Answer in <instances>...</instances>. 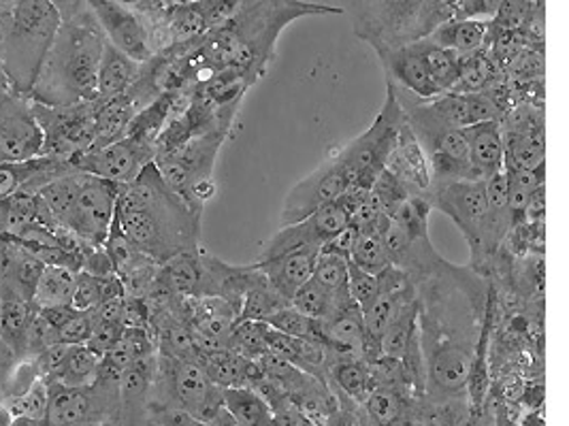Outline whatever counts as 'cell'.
Wrapping results in <instances>:
<instances>
[{"label":"cell","mask_w":569,"mask_h":426,"mask_svg":"<svg viewBox=\"0 0 569 426\" xmlns=\"http://www.w3.org/2000/svg\"><path fill=\"white\" fill-rule=\"evenodd\" d=\"M397 266L415 284L425 395L433 403L461 399L478 365L489 282L473 266L443 261L431 240L416 241Z\"/></svg>","instance_id":"6da1fadb"},{"label":"cell","mask_w":569,"mask_h":426,"mask_svg":"<svg viewBox=\"0 0 569 426\" xmlns=\"http://www.w3.org/2000/svg\"><path fill=\"white\" fill-rule=\"evenodd\" d=\"M201 217L164 184L154 162L120 186L113 224L158 265L201 247Z\"/></svg>","instance_id":"7a4b0ae2"},{"label":"cell","mask_w":569,"mask_h":426,"mask_svg":"<svg viewBox=\"0 0 569 426\" xmlns=\"http://www.w3.org/2000/svg\"><path fill=\"white\" fill-rule=\"evenodd\" d=\"M104 41L103 28L86 2L76 16L60 22L28 99L48 106L97 101Z\"/></svg>","instance_id":"3957f363"},{"label":"cell","mask_w":569,"mask_h":426,"mask_svg":"<svg viewBox=\"0 0 569 426\" xmlns=\"http://www.w3.org/2000/svg\"><path fill=\"white\" fill-rule=\"evenodd\" d=\"M60 22L50 0H0V67L16 94H30Z\"/></svg>","instance_id":"277c9868"},{"label":"cell","mask_w":569,"mask_h":426,"mask_svg":"<svg viewBox=\"0 0 569 426\" xmlns=\"http://www.w3.org/2000/svg\"><path fill=\"white\" fill-rule=\"evenodd\" d=\"M355 34L371 48H401L455 20L452 0H341Z\"/></svg>","instance_id":"5b68a950"},{"label":"cell","mask_w":569,"mask_h":426,"mask_svg":"<svg viewBox=\"0 0 569 426\" xmlns=\"http://www.w3.org/2000/svg\"><path fill=\"white\" fill-rule=\"evenodd\" d=\"M150 409H178L206 425H216L227 414L222 388L209 382L197 361H181L158 352Z\"/></svg>","instance_id":"8992f818"},{"label":"cell","mask_w":569,"mask_h":426,"mask_svg":"<svg viewBox=\"0 0 569 426\" xmlns=\"http://www.w3.org/2000/svg\"><path fill=\"white\" fill-rule=\"evenodd\" d=\"M229 131H208L194 134L180 148L158 154L154 159L156 169L162 175L164 184L171 187L186 205L203 215L206 203L216 194L213 184V164L222 143L227 141Z\"/></svg>","instance_id":"52a82bcc"},{"label":"cell","mask_w":569,"mask_h":426,"mask_svg":"<svg viewBox=\"0 0 569 426\" xmlns=\"http://www.w3.org/2000/svg\"><path fill=\"white\" fill-rule=\"evenodd\" d=\"M48 384V412L43 426H67L76 423H118L120 412V377L97 373L86 386Z\"/></svg>","instance_id":"ba28073f"},{"label":"cell","mask_w":569,"mask_h":426,"mask_svg":"<svg viewBox=\"0 0 569 426\" xmlns=\"http://www.w3.org/2000/svg\"><path fill=\"white\" fill-rule=\"evenodd\" d=\"M403 120H406L403 109L389 85L387 101L380 109L378 118L373 120V124L365 133L359 134L352 143H348L343 150H337L352 178V186L348 194H359V196L367 194L376 184V180L382 175L390 145L399 133V126L403 124Z\"/></svg>","instance_id":"9c48e42d"},{"label":"cell","mask_w":569,"mask_h":426,"mask_svg":"<svg viewBox=\"0 0 569 426\" xmlns=\"http://www.w3.org/2000/svg\"><path fill=\"white\" fill-rule=\"evenodd\" d=\"M433 210L446 213L471 250V265L482 273L491 263L487 252V180H463L429 187L425 194ZM485 275V273H482Z\"/></svg>","instance_id":"30bf717a"},{"label":"cell","mask_w":569,"mask_h":426,"mask_svg":"<svg viewBox=\"0 0 569 426\" xmlns=\"http://www.w3.org/2000/svg\"><path fill=\"white\" fill-rule=\"evenodd\" d=\"M32 113L43 133L41 156L71 160L92 145L97 101L71 106L32 103Z\"/></svg>","instance_id":"8fae6325"},{"label":"cell","mask_w":569,"mask_h":426,"mask_svg":"<svg viewBox=\"0 0 569 426\" xmlns=\"http://www.w3.org/2000/svg\"><path fill=\"white\" fill-rule=\"evenodd\" d=\"M352 186L346 162L333 152L331 159L325 160L306 180H301L286 196L280 226H288L310 217L311 213L343 199Z\"/></svg>","instance_id":"7c38bea8"},{"label":"cell","mask_w":569,"mask_h":426,"mask_svg":"<svg viewBox=\"0 0 569 426\" xmlns=\"http://www.w3.org/2000/svg\"><path fill=\"white\" fill-rule=\"evenodd\" d=\"M118 190V184L83 173L76 203L64 226L86 241L90 247H103L116 215Z\"/></svg>","instance_id":"4fadbf2b"},{"label":"cell","mask_w":569,"mask_h":426,"mask_svg":"<svg viewBox=\"0 0 569 426\" xmlns=\"http://www.w3.org/2000/svg\"><path fill=\"white\" fill-rule=\"evenodd\" d=\"M154 159L156 145L139 141L134 136H124L104 148L79 152L71 162L81 173L124 186L132 182L150 162H154Z\"/></svg>","instance_id":"5bb4252c"},{"label":"cell","mask_w":569,"mask_h":426,"mask_svg":"<svg viewBox=\"0 0 569 426\" xmlns=\"http://www.w3.org/2000/svg\"><path fill=\"white\" fill-rule=\"evenodd\" d=\"M43 150V133L28 97L16 92L0 99V162L37 159Z\"/></svg>","instance_id":"9a60e30c"},{"label":"cell","mask_w":569,"mask_h":426,"mask_svg":"<svg viewBox=\"0 0 569 426\" xmlns=\"http://www.w3.org/2000/svg\"><path fill=\"white\" fill-rule=\"evenodd\" d=\"M86 2L103 28L104 39L113 48L127 53L139 64L154 58L146 20L139 11L113 0H86Z\"/></svg>","instance_id":"2e32d148"},{"label":"cell","mask_w":569,"mask_h":426,"mask_svg":"<svg viewBox=\"0 0 569 426\" xmlns=\"http://www.w3.org/2000/svg\"><path fill=\"white\" fill-rule=\"evenodd\" d=\"M264 275L260 273L259 266L254 265H229L216 256L201 250V286L199 296H218L227 301L237 316L239 307L243 303V296L252 286H257Z\"/></svg>","instance_id":"e0dca14e"},{"label":"cell","mask_w":569,"mask_h":426,"mask_svg":"<svg viewBox=\"0 0 569 426\" xmlns=\"http://www.w3.org/2000/svg\"><path fill=\"white\" fill-rule=\"evenodd\" d=\"M78 171L71 160L37 156L22 162H0V201L16 194L34 196L41 187L53 180Z\"/></svg>","instance_id":"ac0fdd59"},{"label":"cell","mask_w":569,"mask_h":426,"mask_svg":"<svg viewBox=\"0 0 569 426\" xmlns=\"http://www.w3.org/2000/svg\"><path fill=\"white\" fill-rule=\"evenodd\" d=\"M373 50L385 67L387 81L392 85L415 94L422 101H431L443 94L438 83L429 75L415 43L401 45V48H373Z\"/></svg>","instance_id":"d6986e66"},{"label":"cell","mask_w":569,"mask_h":426,"mask_svg":"<svg viewBox=\"0 0 569 426\" xmlns=\"http://www.w3.org/2000/svg\"><path fill=\"white\" fill-rule=\"evenodd\" d=\"M385 171L392 175L401 186L408 187L410 194H427L431 187L429 164H427V159H425L415 133L406 120L399 126V133L390 145Z\"/></svg>","instance_id":"ffe728a7"},{"label":"cell","mask_w":569,"mask_h":426,"mask_svg":"<svg viewBox=\"0 0 569 426\" xmlns=\"http://www.w3.org/2000/svg\"><path fill=\"white\" fill-rule=\"evenodd\" d=\"M156 354L134 361L120 375L118 426H148L150 393L154 384Z\"/></svg>","instance_id":"44dd1931"},{"label":"cell","mask_w":569,"mask_h":426,"mask_svg":"<svg viewBox=\"0 0 569 426\" xmlns=\"http://www.w3.org/2000/svg\"><path fill=\"white\" fill-rule=\"evenodd\" d=\"M34 303L13 286L0 284V344L9 347L18 361L27 358V333L37 316Z\"/></svg>","instance_id":"7402d4cb"},{"label":"cell","mask_w":569,"mask_h":426,"mask_svg":"<svg viewBox=\"0 0 569 426\" xmlns=\"http://www.w3.org/2000/svg\"><path fill=\"white\" fill-rule=\"evenodd\" d=\"M318 252L320 250H313V247L295 250L269 261H257L254 265L259 266L264 280L290 303L295 293L306 282H310Z\"/></svg>","instance_id":"603a6c76"},{"label":"cell","mask_w":569,"mask_h":426,"mask_svg":"<svg viewBox=\"0 0 569 426\" xmlns=\"http://www.w3.org/2000/svg\"><path fill=\"white\" fill-rule=\"evenodd\" d=\"M467 141V152L473 173L480 180H487L492 173L503 169V126L499 120L478 122L463 129Z\"/></svg>","instance_id":"cb8c5ba5"},{"label":"cell","mask_w":569,"mask_h":426,"mask_svg":"<svg viewBox=\"0 0 569 426\" xmlns=\"http://www.w3.org/2000/svg\"><path fill=\"white\" fill-rule=\"evenodd\" d=\"M143 64L134 62L127 53L113 48L109 41H104L103 55L99 64V78H97V99L109 101L116 97L127 94L132 83L139 80Z\"/></svg>","instance_id":"d4e9b609"},{"label":"cell","mask_w":569,"mask_h":426,"mask_svg":"<svg viewBox=\"0 0 569 426\" xmlns=\"http://www.w3.org/2000/svg\"><path fill=\"white\" fill-rule=\"evenodd\" d=\"M197 363L208 375L209 382L218 388L248 386V382H252V379L262 375L259 365L254 361H246V358L237 356L231 349L197 354Z\"/></svg>","instance_id":"484cf974"},{"label":"cell","mask_w":569,"mask_h":426,"mask_svg":"<svg viewBox=\"0 0 569 426\" xmlns=\"http://www.w3.org/2000/svg\"><path fill=\"white\" fill-rule=\"evenodd\" d=\"M491 27L492 22L489 20H471V18L448 20L436 28L429 34V39L457 55H467V53L485 50V43L491 34Z\"/></svg>","instance_id":"4316f807"},{"label":"cell","mask_w":569,"mask_h":426,"mask_svg":"<svg viewBox=\"0 0 569 426\" xmlns=\"http://www.w3.org/2000/svg\"><path fill=\"white\" fill-rule=\"evenodd\" d=\"M137 113V106L132 105L127 94L109 99V101H99L97 99V118H94V139L88 150L104 148L109 143H116L127 136L130 122Z\"/></svg>","instance_id":"83f0119b"},{"label":"cell","mask_w":569,"mask_h":426,"mask_svg":"<svg viewBox=\"0 0 569 426\" xmlns=\"http://www.w3.org/2000/svg\"><path fill=\"white\" fill-rule=\"evenodd\" d=\"M327 384L331 386V390L339 393V397L362 403L373 388L369 363L350 358H329Z\"/></svg>","instance_id":"f1b7e54d"},{"label":"cell","mask_w":569,"mask_h":426,"mask_svg":"<svg viewBox=\"0 0 569 426\" xmlns=\"http://www.w3.org/2000/svg\"><path fill=\"white\" fill-rule=\"evenodd\" d=\"M79 271L67 268V266L46 265L37 286L32 291V303L37 310L48 307H67L71 305V298L76 293Z\"/></svg>","instance_id":"f546056e"},{"label":"cell","mask_w":569,"mask_h":426,"mask_svg":"<svg viewBox=\"0 0 569 426\" xmlns=\"http://www.w3.org/2000/svg\"><path fill=\"white\" fill-rule=\"evenodd\" d=\"M222 403L237 425L276 426L269 403L250 386L222 388Z\"/></svg>","instance_id":"4dcf8cb0"},{"label":"cell","mask_w":569,"mask_h":426,"mask_svg":"<svg viewBox=\"0 0 569 426\" xmlns=\"http://www.w3.org/2000/svg\"><path fill=\"white\" fill-rule=\"evenodd\" d=\"M416 50L420 53L429 75L438 83L441 92H452L459 81V55L446 48L433 43L429 37L420 39L415 43Z\"/></svg>","instance_id":"1f68e13d"},{"label":"cell","mask_w":569,"mask_h":426,"mask_svg":"<svg viewBox=\"0 0 569 426\" xmlns=\"http://www.w3.org/2000/svg\"><path fill=\"white\" fill-rule=\"evenodd\" d=\"M99 365H101V356L94 354L86 344L71 346L62 367L58 369L52 379H43V382H53V384H62V386H86L97 379Z\"/></svg>","instance_id":"d6a6232c"},{"label":"cell","mask_w":569,"mask_h":426,"mask_svg":"<svg viewBox=\"0 0 569 426\" xmlns=\"http://www.w3.org/2000/svg\"><path fill=\"white\" fill-rule=\"evenodd\" d=\"M311 277L336 298L337 305L352 301L348 293V258L331 252H318Z\"/></svg>","instance_id":"836d02e7"},{"label":"cell","mask_w":569,"mask_h":426,"mask_svg":"<svg viewBox=\"0 0 569 426\" xmlns=\"http://www.w3.org/2000/svg\"><path fill=\"white\" fill-rule=\"evenodd\" d=\"M385 226V224H382ZM352 265L359 266L362 271L371 273V275H378L382 273L387 266L392 265L390 263L389 252H387V245L382 240V229H373V231H361L357 235V241L352 245V252H350V258H348Z\"/></svg>","instance_id":"e575fe53"},{"label":"cell","mask_w":569,"mask_h":426,"mask_svg":"<svg viewBox=\"0 0 569 426\" xmlns=\"http://www.w3.org/2000/svg\"><path fill=\"white\" fill-rule=\"evenodd\" d=\"M290 303L286 301L282 294L278 293L264 277L260 280L257 286H252L248 294L243 296V303L239 307L237 322L241 320H252V322H264L271 318L276 312L284 310Z\"/></svg>","instance_id":"d590c367"},{"label":"cell","mask_w":569,"mask_h":426,"mask_svg":"<svg viewBox=\"0 0 569 426\" xmlns=\"http://www.w3.org/2000/svg\"><path fill=\"white\" fill-rule=\"evenodd\" d=\"M290 307L297 310L299 314L313 320H327L341 305H337L336 298L327 293L313 277L310 282H306L295 296L290 298Z\"/></svg>","instance_id":"8d00e7d4"},{"label":"cell","mask_w":569,"mask_h":426,"mask_svg":"<svg viewBox=\"0 0 569 426\" xmlns=\"http://www.w3.org/2000/svg\"><path fill=\"white\" fill-rule=\"evenodd\" d=\"M267 326L290 335V337H297V339H308V342H318L325 346L322 342V328H320V320L308 318L303 314H299L297 310H292L290 305L276 312L271 318L264 320Z\"/></svg>","instance_id":"74e56055"},{"label":"cell","mask_w":569,"mask_h":426,"mask_svg":"<svg viewBox=\"0 0 569 426\" xmlns=\"http://www.w3.org/2000/svg\"><path fill=\"white\" fill-rule=\"evenodd\" d=\"M264 331H267L264 322L241 320V322L234 324L227 349H231L237 356H241L246 361H259L260 356L267 352Z\"/></svg>","instance_id":"f35d334b"},{"label":"cell","mask_w":569,"mask_h":426,"mask_svg":"<svg viewBox=\"0 0 569 426\" xmlns=\"http://www.w3.org/2000/svg\"><path fill=\"white\" fill-rule=\"evenodd\" d=\"M348 293L362 312L380 296V280L348 261Z\"/></svg>","instance_id":"ab89813d"},{"label":"cell","mask_w":569,"mask_h":426,"mask_svg":"<svg viewBox=\"0 0 569 426\" xmlns=\"http://www.w3.org/2000/svg\"><path fill=\"white\" fill-rule=\"evenodd\" d=\"M101 303V286H99V277L79 271L78 284H76V293L71 298V307L78 312H92L97 305Z\"/></svg>","instance_id":"60d3db41"},{"label":"cell","mask_w":569,"mask_h":426,"mask_svg":"<svg viewBox=\"0 0 569 426\" xmlns=\"http://www.w3.org/2000/svg\"><path fill=\"white\" fill-rule=\"evenodd\" d=\"M122 328H124L122 324L92 318V333H90L86 346L90 347L94 354L103 356L104 352H109L111 346L120 339Z\"/></svg>","instance_id":"b9f144b4"},{"label":"cell","mask_w":569,"mask_h":426,"mask_svg":"<svg viewBox=\"0 0 569 426\" xmlns=\"http://www.w3.org/2000/svg\"><path fill=\"white\" fill-rule=\"evenodd\" d=\"M81 271L94 275V277H107V275H118L116 266L111 263L109 254L104 252V247H92L88 250V254L83 256V265Z\"/></svg>","instance_id":"7bdbcfd3"},{"label":"cell","mask_w":569,"mask_h":426,"mask_svg":"<svg viewBox=\"0 0 569 426\" xmlns=\"http://www.w3.org/2000/svg\"><path fill=\"white\" fill-rule=\"evenodd\" d=\"M50 4L58 11L60 20L64 22V20H69L71 16L78 13L79 9L86 4V0H50Z\"/></svg>","instance_id":"ee69618b"},{"label":"cell","mask_w":569,"mask_h":426,"mask_svg":"<svg viewBox=\"0 0 569 426\" xmlns=\"http://www.w3.org/2000/svg\"><path fill=\"white\" fill-rule=\"evenodd\" d=\"M11 426H43V423L41 420H32V418H27V416H20V418H13Z\"/></svg>","instance_id":"f6af8a7d"},{"label":"cell","mask_w":569,"mask_h":426,"mask_svg":"<svg viewBox=\"0 0 569 426\" xmlns=\"http://www.w3.org/2000/svg\"><path fill=\"white\" fill-rule=\"evenodd\" d=\"M13 423V416L9 414V409L0 403V426H11Z\"/></svg>","instance_id":"bcb514c9"},{"label":"cell","mask_w":569,"mask_h":426,"mask_svg":"<svg viewBox=\"0 0 569 426\" xmlns=\"http://www.w3.org/2000/svg\"><path fill=\"white\" fill-rule=\"evenodd\" d=\"M162 2V7L167 9V7H178V4H190V2H194V0H160Z\"/></svg>","instance_id":"7dc6e473"},{"label":"cell","mask_w":569,"mask_h":426,"mask_svg":"<svg viewBox=\"0 0 569 426\" xmlns=\"http://www.w3.org/2000/svg\"><path fill=\"white\" fill-rule=\"evenodd\" d=\"M67 426H118L116 423H76V425Z\"/></svg>","instance_id":"c3c4849f"}]
</instances>
